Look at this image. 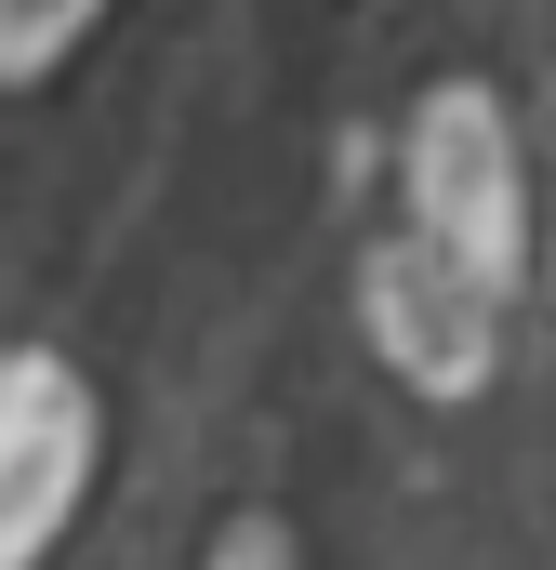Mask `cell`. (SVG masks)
I'll list each match as a JSON object with an SVG mask.
<instances>
[{"instance_id": "obj_1", "label": "cell", "mask_w": 556, "mask_h": 570, "mask_svg": "<svg viewBox=\"0 0 556 570\" xmlns=\"http://www.w3.org/2000/svg\"><path fill=\"white\" fill-rule=\"evenodd\" d=\"M398 173H411V239H437L464 279H517L530 266V173H517V120L504 94L477 80H437L398 134Z\"/></svg>"}, {"instance_id": "obj_2", "label": "cell", "mask_w": 556, "mask_h": 570, "mask_svg": "<svg viewBox=\"0 0 556 570\" xmlns=\"http://www.w3.org/2000/svg\"><path fill=\"white\" fill-rule=\"evenodd\" d=\"M358 332H371V358L411 385V399H477L490 385V358H504V292L464 279L437 239H371L358 253Z\"/></svg>"}, {"instance_id": "obj_3", "label": "cell", "mask_w": 556, "mask_h": 570, "mask_svg": "<svg viewBox=\"0 0 556 570\" xmlns=\"http://www.w3.org/2000/svg\"><path fill=\"white\" fill-rule=\"evenodd\" d=\"M93 491V385L53 345L0 358V570H40Z\"/></svg>"}, {"instance_id": "obj_4", "label": "cell", "mask_w": 556, "mask_h": 570, "mask_svg": "<svg viewBox=\"0 0 556 570\" xmlns=\"http://www.w3.org/2000/svg\"><path fill=\"white\" fill-rule=\"evenodd\" d=\"M107 0H0V80H40V67H67V40L93 27Z\"/></svg>"}, {"instance_id": "obj_5", "label": "cell", "mask_w": 556, "mask_h": 570, "mask_svg": "<svg viewBox=\"0 0 556 570\" xmlns=\"http://www.w3.org/2000/svg\"><path fill=\"white\" fill-rule=\"evenodd\" d=\"M199 570H291V531H278V518H226V544Z\"/></svg>"}]
</instances>
